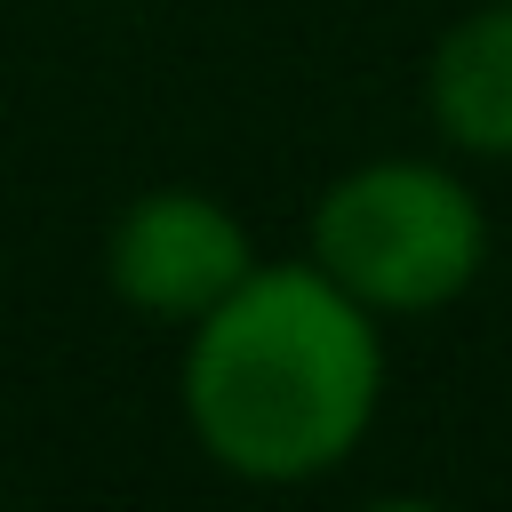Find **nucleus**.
Listing matches in <instances>:
<instances>
[{"label":"nucleus","mask_w":512,"mask_h":512,"mask_svg":"<svg viewBox=\"0 0 512 512\" xmlns=\"http://www.w3.org/2000/svg\"><path fill=\"white\" fill-rule=\"evenodd\" d=\"M384 344L320 264H256L192 320L184 416L240 480H312L344 464L376 416Z\"/></svg>","instance_id":"1"},{"label":"nucleus","mask_w":512,"mask_h":512,"mask_svg":"<svg viewBox=\"0 0 512 512\" xmlns=\"http://www.w3.org/2000/svg\"><path fill=\"white\" fill-rule=\"evenodd\" d=\"M432 120L480 160H512V0L472 8L432 48Z\"/></svg>","instance_id":"4"},{"label":"nucleus","mask_w":512,"mask_h":512,"mask_svg":"<svg viewBox=\"0 0 512 512\" xmlns=\"http://www.w3.org/2000/svg\"><path fill=\"white\" fill-rule=\"evenodd\" d=\"M256 272L248 232L232 208H216L208 192H144L120 208L112 240H104V280L120 304H136L144 320H200L216 296H232Z\"/></svg>","instance_id":"3"},{"label":"nucleus","mask_w":512,"mask_h":512,"mask_svg":"<svg viewBox=\"0 0 512 512\" xmlns=\"http://www.w3.org/2000/svg\"><path fill=\"white\" fill-rule=\"evenodd\" d=\"M488 256L480 200L432 160H368L312 208V264L368 312H432Z\"/></svg>","instance_id":"2"}]
</instances>
